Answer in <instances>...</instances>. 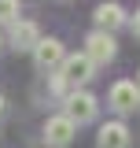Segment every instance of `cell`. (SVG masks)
I'll use <instances>...</instances> for the list:
<instances>
[{
  "instance_id": "6da1fadb",
  "label": "cell",
  "mask_w": 140,
  "mask_h": 148,
  "mask_svg": "<svg viewBox=\"0 0 140 148\" xmlns=\"http://www.w3.org/2000/svg\"><path fill=\"white\" fill-rule=\"evenodd\" d=\"M96 111H100V100H96L88 89H74L67 100H63V115H70L77 126L92 122V119H96Z\"/></svg>"
},
{
  "instance_id": "7a4b0ae2",
  "label": "cell",
  "mask_w": 140,
  "mask_h": 148,
  "mask_svg": "<svg viewBox=\"0 0 140 148\" xmlns=\"http://www.w3.org/2000/svg\"><path fill=\"white\" fill-rule=\"evenodd\" d=\"M74 137H77V122L70 115H52L44 122V145L48 148H70Z\"/></svg>"
},
{
  "instance_id": "3957f363",
  "label": "cell",
  "mask_w": 140,
  "mask_h": 148,
  "mask_svg": "<svg viewBox=\"0 0 140 148\" xmlns=\"http://www.w3.org/2000/svg\"><path fill=\"white\" fill-rule=\"evenodd\" d=\"M33 63H37V71H44V74H59V71H63V63H67V48H63V41L44 37V41L37 45V52H33Z\"/></svg>"
},
{
  "instance_id": "277c9868",
  "label": "cell",
  "mask_w": 140,
  "mask_h": 148,
  "mask_svg": "<svg viewBox=\"0 0 140 148\" xmlns=\"http://www.w3.org/2000/svg\"><path fill=\"white\" fill-rule=\"evenodd\" d=\"M85 56L96 63V67H107L114 56H118V41H114V34H103V30H92V34L85 37Z\"/></svg>"
},
{
  "instance_id": "5b68a950",
  "label": "cell",
  "mask_w": 140,
  "mask_h": 148,
  "mask_svg": "<svg viewBox=\"0 0 140 148\" xmlns=\"http://www.w3.org/2000/svg\"><path fill=\"white\" fill-rule=\"evenodd\" d=\"M107 104L118 111V115H133L140 108V85L137 82H114L107 92Z\"/></svg>"
},
{
  "instance_id": "8992f818",
  "label": "cell",
  "mask_w": 140,
  "mask_h": 148,
  "mask_svg": "<svg viewBox=\"0 0 140 148\" xmlns=\"http://www.w3.org/2000/svg\"><path fill=\"white\" fill-rule=\"evenodd\" d=\"M41 41H44V37H41V26L30 22V18H18L15 26H11V34H7V45L18 48V52H37Z\"/></svg>"
},
{
  "instance_id": "52a82bcc",
  "label": "cell",
  "mask_w": 140,
  "mask_h": 148,
  "mask_svg": "<svg viewBox=\"0 0 140 148\" xmlns=\"http://www.w3.org/2000/svg\"><path fill=\"white\" fill-rule=\"evenodd\" d=\"M59 74L67 78L74 89H81L85 82H92V78H96V63H92L85 52H77V56H67V63H63V71H59Z\"/></svg>"
},
{
  "instance_id": "ba28073f",
  "label": "cell",
  "mask_w": 140,
  "mask_h": 148,
  "mask_svg": "<svg viewBox=\"0 0 140 148\" xmlns=\"http://www.w3.org/2000/svg\"><path fill=\"white\" fill-rule=\"evenodd\" d=\"M129 145H133V133H129V126L122 119L103 122L100 133H96V148H129Z\"/></svg>"
},
{
  "instance_id": "9c48e42d",
  "label": "cell",
  "mask_w": 140,
  "mask_h": 148,
  "mask_svg": "<svg viewBox=\"0 0 140 148\" xmlns=\"http://www.w3.org/2000/svg\"><path fill=\"white\" fill-rule=\"evenodd\" d=\"M92 18H96V30L114 34V30L125 22V8H122V4H114V0H107V4H100V8L92 11Z\"/></svg>"
},
{
  "instance_id": "30bf717a",
  "label": "cell",
  "mask_w": 140,
  "mask_h": 148,
  "mask_svg": "<svg viewBox=\"0 0 140 148\" xmlns=\"http://www.w3.org/2000/svg\"><path fill=\"white\" fill-rule=\"evenodd\" d=\"M0 22H7V26L18 22V0H0Z\"/></svg>"
},
{
  "instance_id": "8fae6325",
  "label": "cell",
  "mask_w": 140,
  "mask_h": 148,
  "mask_svg": "<svg viewBox=\"0 0 140 148\" xmlns=\"http://www.w3.org/2000/svg\"><path fill=\"white\" fill-rule=\"evenodd\" d=\"M48 89H52L55 96H63V100H67L70 92H74V85H70V82L63 78V74H52V82H48Z\"/></svg>"
},
{
  "instance_id": "7c38bea8",
  "label": "cell",
  "mask_w": 140,
  "mask_h": 148,
  "mask_svg": "<svg viewBox=\"0 0 140 148\" xmlns=\"http://www.w3.org/2000/svg\"><path fill=\"white\" fill-rule=\"evenodd\" d=\"M129 30H133V37H137V41H140V11H137V15H133V18H129Z\"/></svg>"
},
{
  "instance_id": "4fadbf2b",
  "label": "cell",
  "mask_w": 140,
  "mask_h": 148,
  "mask_svg": "<svg viewBox=\"0 0 140 148\" xmlns=\"http://www.w3.org/2000/svg\"><path fill=\"white\" fill-rule=\"evenodd\" d=\"M4 111H7V96H0V115H4Z\"/></svg>"
},
{
  "instance_id": "5bb4252c",
  "label": "cell",
  "mask_w": 140,
  "mask_h": 148,
  "mask_svg": "<svg viewBox=\"0 0 140 148\" xmlns=\"http://www.w3.org/2000/svg\"><path fill=\"white\" fill-rule=\"evenodd\" d=\"M4 45H7V41H4V34H0V52H4Z\"/></svg>"
},
{
  "instance_id": "9a60e30c",
  "label": "cell",
  "mask_w": 140,
  "mask_h": 148,
  "mask_svg": "<svg viewBox=\"0 0 140 148\" xmlns=\"http://www.w3.org/2000/svg\"><path fill=\"white\" fill-rule=\"evenodd\" d=\"M137 85H140V74H137Z\"/></svg>"
}]
</instances>
